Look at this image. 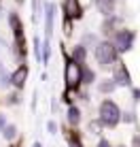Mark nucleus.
I'll list each match as a JSON object with an SVG mask.
<instances>
[{
    "label": "nucleus",
    "instance_id": "1",
    "mask_svg": "<svg viewBox=\"0 0 140 147\" xmlns=\"http://www.w3.org/2000/svg\"><path fill=\"white\" fill-rule=\"evenodd\" d=\"M119 107L113 102V100H104L100 105V119H102L104 126H115L119 121Z\"/></svg>",
    "mask_w": 140,
    "mask_h": 147
},
{
    "label": "nucleus",
    "instance_id": "2",
    "mask_svg": "<svg viewBox=\"0 0 140 147\" xmlns=\"http://www.w3.org/2000/svg\"><path fill=\"white\" fill-rule=\"evenodd\" d=\"M96 60L102 66H111V64L117 60V49L111 43H100L96 47Z\"/></svg>",
    "mask_w": 140,
    "mask_h": 147
},
{
    "label": "nucleus",
    "instance_id": "3",
    "mask_svg": "<svg viewBox=\"0 0 140 147\" xmlns=\"http://www.w3.org/2000/svg\"><path fill=\"white\" fill-rule=\"evenodd\" d=\"M81 83V64L77 60H70L66 64V88L72 90Z\"/></svg>",
    "mask_w": 140,
    "mask_h": 147
},
{
    "label": "nucleus",
    "instance_id": "4",
    "mask_svg": "<svg viewBox=\"0 0 140 147\" xmlns=\"http://www.w3.org/2000/svg\"><path fill=\"white\" fill-rule=\"evenodd\" d=\"M129 45H132V34H129L127 30L119 32L117 40H115V49H117V51H125V49H129Z\"/></svg>",
    "mask_w": 140,
    "mask_h": 147
},
{
    "label": "nucleus",
    "instance_id": "5",
    "mask_svg": "<svg viewBox=\"0 0 140 147\" xmlns=\"http://www.w3.org/2000/svg\"><path fill=\"white\" fill-rule=\"evenodd\" d=\"M26 79H28V66H19V68L11 75V83L15 85V88H23Z\"/></svg>",
    "mask_w": 140,
    "mask_h": 147
},
{
    "label": "nucleus",
    "instance_id": "6",
    "mask_svg": "<svg viewBox=\"0 0 140 147\" xmlns=\"http://www.w3.org/2000/svg\"><path fill=\"white\" fill-rule=\"evenodd\" d=\"M53 13H55V7H53V4H47V9H45V32H47V38H49V34H51V30H53Z\"/></svg>",
    "mask_w": 140,
    "mask_h": 147
},
{
    "label": "nucleus",
    "instance_id": "7",
    "mask_svg": "<svg viewBox=\"0 0 140 147\" xmlns=\"http://www.w3.org/2000/svg\"><path fill=\"white\" fill-rule=\"evenodd\" d=\"M66 13L70 15V17H79V4H77V0H68L66 2Z\"/></svg>",
    "mask_w": 140,
    "mask_h": 147
},
{
    "label": "nucleus",
    "instance_id": "8",
    "mask_svg": "<svg viewBox=\"0 0 140 147\" xmlns=\"http://www.w3.org/2000/svg\"><path fill=\"white\" fill-rule=\"evenodd\" d=\"M115 79H117V83H121V85L129 83V75L125 73V68H123V66L117 68V75H115Z\"/></svg>",
    "mask_w": 140,
    "mask_h": 147
},
{
    "label": "nucleus",
    "instance_id": "9",
    "mask_svg": "<svg viewBox=\"0 0 140 147\" xmlns=\"http://www.w3.org/2000/svg\"><path fill=\"white\" fill-rule=\"evenodd\" d=\"M98 7H100V11L104 15H108L113 11V0H98Z\"/></svg>",
    "mask_w": 140,
    "mask_h": 147
},
{
    "label": "nucleus",
    "instance_id": "10",
    "mask_svg": "<svg viewBox=\"0 0 140 147\" xmlns=\"http://www.w3.org/2000/svg\"><path fill=\"white\" fill-rule=\"evenodd\" d=\"M68 119H70V124H79L81 115H79V109H77V107H70V111H68Z\"/></svg>",
    "mask_w": 140,
    "mask_h": 147
},
{
    "label": "nucleus",
    "instance_id": "11",
    "mask_svg": "<svg viewBox=\"0 0 140 147\" xmlns=\"http://www.w3.org/2000/svg\"><path fill=\"white\" fill-rule=\"evenodd\" d=\"M2 134H4V139H15V134H17V130H15V126H4Z\"/></svg>",
    "mask_w": 140,
    "mask_h": 147
},
{
    "label": "nucleus",
    "instance_id": "12",
    "mask_svg": "<svg viewBox=\"0 0 140 147\" xmlns=\"http://www.w3.org/2000/svg\"><path fill=\"white\" fill-rule=\"evenodd\" d=\"M83 58H85V51H83V49H81V47L74 49V60H79V62H81Z\"/></svg>",
    "mask_w": 140,
    "mask_h": 147
},
{
    "label": "nucleus",
    "instance_id": "13",
    "mask_svg": "<svg viewBox=\"0 0 140 147\" xmlns=\"http://www.w3.org/2000/svg\"><path fill=\"white\" fill-rule=\"evenodd\" d=\"M70 147H81V143H79V141H74V139H70Z\"/></svg>",
    "mask_w": 140,
    "mask_h": 147
},
{
    "label": "nucleus",
    "instance_id": "14",
    "mask_svg": "<svg viewBox=\"0 0 140 147\" xmlns=\"http://www.w3.org/2000/svg\"><path fill=\"white\" fill-rule=\"evenodd\" d=\"M98 147H111V143H108V141H100Z\"/></svg>",
    "mask_w": 140,
    "mask_h": 147
},
{
    "label": "nucleus",
    "instance_id": "15",
    "mask_svg": "<svg viewBox=\"0 0 140 147\" xmlns=\"http://www.w3.org/2000/svg\"><path fill=\"white\" fill-rule=\"evenodd\" d=\"M2 128H4V117L0 115V130H2Z\"/></svg>",
    "mask_w": 140,
    "mask_h": 147
},
{
    "label": "nucleus",
    "instance_id": "16",
    "mask_svg": "<svg viewBox=\"0 0 140 147\" xmlns=\"http://www.w3.org/2000/svg\"><path fill=\"white\" fill-rule=\"evenodd\" d=\"M34 147H41V143H34Z\"/></svg>",
    "mask_w": 140,
    "mask_h": 147
},
{
    "label": "nucleus",
    "instance_id": "17",
    "mask_svg": "<svg viewBox=\"0 0 140 147\" xmlns=\"http://www.w3.org/2000/svg\"><path fill=\"white\" fill-rule=\"evenodd\" d=\"M17 2H23V0H17Z\"/></svg>",
    "mask_w": 140,
    "mask_h": 147
}]
</instances>
